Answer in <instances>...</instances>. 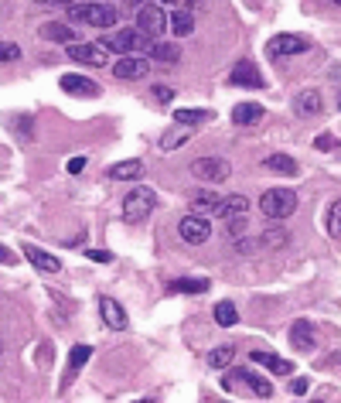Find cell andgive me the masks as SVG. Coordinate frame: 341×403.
<instances>
[{"instance_id":"6da1fadb","label":"cell","mask_w":341,"mask_h":403,"mask_svg":"<svg viewBox=\"0 0 341 403\" xmlns=\"http://www.w3.org/2000/svg\"><path fill=\"white\" fill-rule=\"evenodd\" d=\"M69 18H76V21L92 25V27H113L120 21V14H116V7L109 0H99V4H72Z\"/></svg>"},{"instance_id":"7a4b0ae2","label":"cell","mask_w":341,"mask_h":403,"mask_svg":"<svg viewBox=\"0 0 341 403\" xmlns=\"http://www.w3.org/2000/svg\"><path fill=\"white\" fill-rule=\"evenodd\" d=\"M260 212L266 215V219H273V222H284V219H290V215L297 212V195H293L290 189H270V191H263Z\"/></svg>"},{"instance_id":"3957f363","label":"cell","mask_w":341,"mask_h":403,"mask_svg":"<svg viewBox=\"0 0 341 403\" xmlns=\"http://www.w3.org/2000/svg\"><path fill=\"white\" fill-rule=\"evenodd\" d=\"M99 45H103L106 52H116V55H137L140 48H151V38H144L137 27H123V31L103 34Z\"/></svg>"},{"instance_id":"277c9868","label":"cell","mask_w":341,"mask_h":403,"mask_svg":"<svg viewBox=\"0 0 341 403\" xmlns=\"http://www.w3.org/2000/svg\"><path fill=\"white\" fill-rule=\"evenodd\" d=\"M154 209H158V195L147 189V185H133L130 195L123 198V219L127 222H144Z\"/></svg>"},{"instance_id":"5b68a950","label":"cell","mask_w":341,"mask_h":403,"mask_svg":"<svg viewBox=\"0 0 341 403\" xmlns=\"http://www.w3.org/2000/svg\"><path fill=\"white\" fill-rule=\"evenodd\" d=\"M164 27H167V14H164V7L160 4H144V7H137V31L144 34V38H151V41H158L160 34H164Z\"/></svg>"},{"instance_id":"8992f818","label":"cell","mask_w":341,"mask_h":403,"mask_svg":"<svg viewBox=\"0 0 341 403\" xmlns=\"http://www.w3.org/2000/svg\"><path fill=\"white\" fill-rule=\"evenodd\" d=\"M191 175L198 182H205V185H218V182H229L232 168H229V161H222V158H198V161L191 164Z\"/></svg>"},{"instance_id":"52a82bcc","label":"cell","mask_w":341,"mask_h":403,"mask_svg":"<svg viewBox=\"0 0 341 403\" xmlns=\"http://www.w3.org/2000/svg\"><path fill=\"white\" fill-rule=\"evenodd\" d=\"M65 55L72 58V62H82V65H99L103 69L106 62H109V52H106L99 41H72Z\"/></svg>"},{"instance_id":"ba28073f","label":"cell","mask_w":341,"mask_h":403,"mask_svg":"<svg viewBox=\"0 0 341 403\" xmlns=\"http://www.w3.org/2000/svg\"><path fill=\"white\" fill-rule=\"evenodd\" d=\"M178 233H181V240L184 243H191V246H202V243L211 236V226H209V219L205 215H184L181 222H178Z\"/></svg>"},{"instance_id":"9c48e42d","label":"cell","mask_w":341,"mask_h":403,"mask_svg":"<svg viewBox=\"0 0 341 403\" xmlns=\"http://www.w3.org/2000/svg\"><path fill=\"white\" fill-rule=\"evenodd\" d=\"M147 72H151V62L140 58V55H123V58L113 65V76L123 79V82H140Z\"/></svg>"},{"instance_id":"30bf717a","label":"cell","mask_w":341,"mask_h":403,"mask_svg":"<svg viewBox=\"0 0 341 403\" xmlns=\"http://www.w3.org/2000/svg\"><path fill=\"white\" fill-rule=\"evenodd\" d=\"M270 55H277V58H287V55H304L311 48V41L304 38V34H277V38H270Z\"/></svg>"},{"instance_id":"8fae6325","label":"cell","mask_w":341,"mask_h":403,"mask_svg":"<svg viewBox=\"0 0 341 403\" xmlns=\"http://www.w3.org/2000/svg\"><path fill=\"white\" fill-rule=\"evenodd\" d=\"M290 346L297 352H311L317 346V332L311 318H297V322L290 325Z\"/></svg>"},{"instance_id":"7c38bea8","label":"cell","mask_w":341,"mask_h":403,"mask_svg":"<svg viewBox=\"0 0 341 403\" xmlns=\"http://www.w3.org/2000/svg\"><path fill=\"white\" fill-rule=\"evenodd\" d=\"M232 82L242 86V89H263V86H266V79L260 76V69H256L249 58H242V62L232 65Z\"/></svg>"},{"instance_id":"4fadbf2b","label":"cell","mask_w":341,"mask_h":403,"mask_svg":"<svg viewBox=\"0 0 341 403\" xmlns=\"http://www.w3.org/2000/svg\"><path fill=\"white\" fill-rule=\"evenodd\" d=\"M58 86L69 93V96H85V100H92V96H99L103 89H99V82H92V79H85V76H62L58 79Z\"/></svg>"},{"instance_id":"5bb4252c","label":"cell","mask_w":341,"mask_h":403,"mask_svg":"<svg viewBox=\"0 0 341 403\" xmlns=\"http://www.w3.org/2000/svg\"><path fill=\"white\" fill-rule=\"evenodd\" d=\"M99 315H103V322L109 325L113 332H123V328H127V311H123V304L113 301V297H99Z\"/></svg>"},{"instance_id":"9a60e30c","label":"cell","mask_w":341,"mask_h":403,"mask_svg":"<svg viewBox=\"0 0 341 403\" xmlns=\"http://www.w3.org/2000/svg\"><path fill=\"white\" fill-rule=\"evenodd\" d=\"M324 109V100H321V93L317 89H304V93H297V100H293V113L297 116H314Z\"/></svg>"},{"instance_id":"2e32d148","label":"cell","mask_w":341,"mask_h":403,"mask_svg":"<svg viewBox=\"0 0 341 403\" xmlns=\"http://www.w3.org/2000/svg\"><path fill=\"white\" fill-rule=\"evenodd\" d=\"M25 257L34 264V267L41 270V273H58L62 270V264H58V257H52V253H45V250H38L34 243H25Z\"/></svg>"},{"instance_id":"e0dca14e","label":"cell","mask_w":341,"mask_h":403,"mask_svg":"<svg viewBox=\"0 0 341 403\" xmlns=\"http://www.w3.org/2000/svg\"><path fill=\"white\" fill-rule=\"evenodd\" d=\"M246 209H249V198H246V195H229V198H218V202H215L211 215H218V219H232V215H242Z\"/></svg>"},{"instance_id":"ac0fdd59","label":"cell","mask_w":341,"mask_h":403,"mask_svg":"<svg viewBox=\"0 0 341 403\" xmlns=\"http://www.w3.org/2000/svg\"><path fill=\"white\" fill-rule=\"evenodd\" d=\"M249 359H253L256 366H266V369H270V373H277V376H290V373H293V366H290L287 359H280V355H273V352L256 349Z\"/></svg>"},{"instance_id":"d6986e66","label":"cell","mask_w":341,"mask_h":403,"mask_svg":"<svg viewBox=\"0 0 341 403\" xmlns=\"http://www.w3.org/2000/svg\"><path fill=\"white\" fill-rule=\"evenodd\" d=\"M167 291L171 294H205V291H211V284L205 277H181V280H171Z\"/></svg>"},{"instance_id":"ffe728a7","label":"cell","mask_w":341,"mask_h":403,"mask_svg":"<svg viewBox=\"0 0 341 403\" xmlns=\"http://www.w3.org/2000/svg\"><path fill=\"white\" fill-rule=\"evenodd\" d=\"M140 175H144V161H120L106 171L109 182H137Z\"/></svg>"},{"instance_id":"44dd1931","label":"cell","mask_w":341,"mask_h":403,"mask_svg":"<svg viewBox=\"0 0 341 403\" xmlns=\"http://www.w3.org/2000/svg\"><path fill=\"white\" fill-rule=\"evenodd\" d=\"M263 113H266V109H263L260 103H239V107L232 109V123H236V127H253V123L263 120Z\"/></svg>"},{"instance_id":"7402d4cb","label":"cell","mask_w":341,"mask_h":403,"mask_svg":"<svg viewBox=\"0 0 341 403\" xmlns=\"http://www.w3.org/2000/svg\"><path fill=\"white\" fill-rule=\"evenodd\" d=\"M236 373H239L242 383H249V386H253V393H256L260 400H270V397H273V383H270V379H263L260 373H253V369H236Z\"/></svg>"},{"instance_id":"603a6c76","label":"cell","mask_w":341,"mask_h":403,"mask_svg":"<svg viewBox=\"0 0 341 403\" xmlns=\"http://www.w3.org/2000/svg\"><path fill=\"white\" fill-rule=\"evenodd\" d=\"M188 140H191V130L178 123V127H171L167 134L160 137V151H164V154H171V151H178V147H184Z\"/></svg>"},{"instance_id":"cb8c5ba5","label":"cell","mask_w":341,"mask_h":403,"mask_svg":"<svg viewBox=\"0 0 341 403\" xmlns=\"http://www.w3.org/2000/svg\"><path fill=\"white\" fill-rule=\"evenodd\" d=\"M167 18H171V21H167V27H171L178 38H188V34L195 31V14H191L188 7H184V11H174V14H167Z\"/></svg>"},{"instance_id":"d4e9b609","label":"cell","mask_w":341,"mask_h":403,"mask_svg":"<svg viewBox=\"0 0 341 403\" xmlns=\"http://www.w3.org/2000/svg\"><path fill=\"white\" fill-rule=\"evenodd\" d=\"M41 38H45V41H65V45L79 41V38H76V27L58 25V21H52V25H45V27H41Z\"/></svg>"},{"instance_id":"484cf974","label":"cell","mask_w":341,"mask_h":403,"mask_svg":"<svg viewBox=\"0 0 341 403\" xmlns=\"http://www.w3.org/2000/svg\"><path fill=\"white\" fill-rule=\"evenodd\" d=\"M263 164H266L270 171H277V175H297V171H300V164L293 161L290 154H270Z\"/></svg>"},{"instance_id":"4316f807","label":"cell","mask_w":341,"mask_h":403,"mask_svg":"<svg viewBox=\"0 0 341 403\" xmlns=\"http://www.w3.org/2000/svg\"><path fill=\"white\" fill-rule=\"evenodd\" d=\"M215 202H218V195L211 191V185H209V189H202V191H195V195H191V209H195V215L211 212V209H215Z\"/></svg>"},{"instance_id":"83f0119b","label":"cell","mask_w":341,"mask_h":403,"mask_svg":"<svg viewBox=\"0 0 341 403\" xmlns=\"http://www.w3.org/2000/svg\"><path fill=\"white\" fill-rule=\"evenodd\" d=\"M89 355H92V349H89V346H76V349H72V355H69V376H65V383H62V390H65V386H69V379L76 376L82 366L89 362Z\"/></svg>"},{"instance_id":"f1b7e54d","label":"cell","mask_w":341,"mask_h":403,"mask_svg":"<svg viewBox=\"0 0 341 403\" xmlns=\"http://www.w3.org/2000/svg\"><path fill=\"white\" fill-rule=\"evenodd\" d=\"M209 109H178L174 113V123H181V127H198V123H209Z\"/></svg>"},{"instance_id":"f546056e","label":"cell","mask_w":341,"mask_h":403,"mask_svg":"<svg viewBox=\"0 0 341 403\" xmlns=\"http://www.w3.org/2000/svg\"><path fill=\"white\" fill-rule=\"evenodd\" d=\"M215 322L222 325V328H232V325L239 322L236 304H232V301H218V304H215Z\"/></svg>"},{"instance_id":"4dcf8cb0","label":"cell","mask_w":341,"mask_h":403,"mask_svg":"<svg viewBox=\"0 0 341 403\" xmlns=\"http://www.w3.org/2000/svg\"><path fill=\"white\" fill-rule=\"evenodd\" d=\"M232 359H236V346H218V349H211L209 366H211V369H225Z\"/></svg>"},{"instance_id":"1f68e13d","label":"cell","mask_w":341,"mask_h":403,"mask_svg":"<svg viewBox=\"0 0 341 403\" xmlns=\"http://www.w3.org/2000/svg\"><path fill=\"white\" fill-rule=\"evenodd\" d=\"M151 55L158 62H178L181 58V48L178 45H164V41H151Z\"/></svg>"},{"instance_id":"d6a6232c","label":"cell","mask_w":341,"mask_h":403,"mask_svg":"<svg viewBox=\"0 0 341 403\" xmlns=\"http://www.w3.org/2000/svg\"><path fill=\"white\" fill-rule=\"evenodd\" d=\"M324 226H328V236L341 240V198H338V202H331V209H328V219H324Z\"/></svg>"},{"instance_id":"836d02e7","label":"cell","mask_w":341,"mask_h":403,"mask_svg":"<svg viewBox=\"0 0 341 403\" xmlns=\"http://www.w3.org/2000/svg\"><path fill=\"white\" fill-rule=\"evenodd\" d=\"M260 246L263 250H280V246H287V233L284 229H266L260 236Z\"/></svg>"},{"instance_id":"e575fe53","label":"cell","mask_w":341,"mask_h":403,"mask_svg":"<svg viewBox=\"0 0 341 403\" xmlns=\"http://www.w3.org/2000/svg\"><path fill=\"white\" fill-rule=\"evenodd\" d=\"M151 100H154L158 107H167V103L174 100V89H171V86H154V89H151Z\"/></svg>"},{"instance_id":"d590c367","label":"cell","mask_w":341,"mask_h":403,"mask_svg":"<svg viewBox=\"0 0 341 403\" xmlns=\"http://www.w3.org/2000/svg\"><path fill=\"white\" fill-rule=\"evenodd\" d=\"M21 58V45L14 41H0V62H18Z\"/></svg>"},{"instance_id":"8d00e7d4","label":"cell","mask_w":341,"mask_h":403,"mask_svg":"<svg viewBox=\"0 0 341 403\" xmlns=\"http://www.w3.org/2000/svg\"><path fill=\"white\" fill-rule=\"evenodd\" d=\"M314 147H317V151H338V140H335L331 134H321L314 140Z\"/></svg>"},{"instance_id":"74e56055","label":"cell","mask_w":341,"mask_h":403,"mask_svg":"<svg viewBox=\"0 0 341 403\" xmlns=\"http://www.w3.org/2000/svg\"><path fill=\"white\" fill-rule=\"evenodd\" d=\"M85 257L96 260V264H113V253H109V250H85Z\"/></svg>"},{"instance_id":"f35d334b","label":"cell","mask_w":341,"mask_h":403,"mask_svg":"<svg viewBox=\"0 0 341 403\" xmlns=\"http://www.w3.org/2000/svg\"><path fill=\"white\" fill-rule=\"evenodd\" d=\"M65 168H69V175H79L82 168H85V158H72V161L65 164Z\"/></svg>"},{"instance_id":"ab89813d","label":"cell","mask_w":341,"mask_h":403,"mask_svg":"<svg viewBox=\"0 0 341 403\" xmlns=\"http://www.w3.org/2000/svg\"><path fill=\"white\" fill-rule=\"evenodd\" d=\"M0 264H18V257H14L7 246H0Z\"/></svg>"},{"instance_id":"60d3db41","label":"cell","mask_w":341,"mask_h":403,"mask_svg":"<svg viewBox=\"0 0 341 403\" xmlns=\"http://www.w3.org/2000/svg\"><path fill=\"white\" fill-rule=\"evenodd\" d=\"M290 390H293V393H307V379H297Z\"/></svg>"},{"instance_id":"b9f144b4","label":"cell","mask_w":341,"mask_h":403,"mask_svg":"<svg viewBox=\"0 0 341 403\" xmlns=\"http://www.w3.org/2000/svg\"><path fill=\"white\" fill-rule=\"evenodd\" d=\"M34 4H48V7H55V4H72V0H34Z\"/></svg>"},{"instance_id":"7bdbcfd3","label":"cell","mask_w":341,"mask_h":403,"mask_svg":"<svg viewBox=\"0 0 341 403\" xmlns=\"http://www.w3.org/2000/svg\"><path fill=\"white\" fill-rule=\"evenodd\" d=\"M144 4H151V0H127V7H144Z\"/></svg>"},{"instance_id":"ee69618b","label":"cell","mask_w":341,"mask_h":403,"mask_svg":"<svg viewBox=\"0 0 341 403\" xmlns=\"http://www.w3.org/2000/svg\"><path fill=\"white\" fill-rule=\"evenodd\" d=\"M154 4H178V0H154Z\"/></svg>"},{"instance_id":"f6af8a7d","label":"cell","mask_w":341,"mask_h":403,"mask_svg":"<svg viewBox=\"0 0 341 403\" xmlns=\"http://www.w3.org/2000/svg\"><path fill=\"white\" fill-rule=\"evenodd\" d=\"M331 4H338V7H341V0H331Z\"/></svg>"}]
</instances>
